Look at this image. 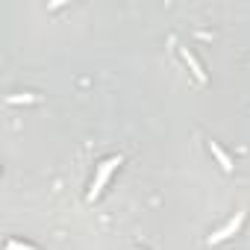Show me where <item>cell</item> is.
Segmentation results:
<instances>
[{
    "mask_svg": "<svg viewBox=\"0 0 250 250\" xmlns=\"http://www.w3.org/2000/svg\"><path fill=\"white\" fill-rule=\"evenodd\" d=\"M121 165V159H109V162H106L103 168H100V174H97V180H94V186H91V191H88V200H94L97 194H100V189L106 186V180H109V174L115 171Z\"/></svg>",
    "mask_w": 250,
    "mask_h": 250,
    "instance_id": "1",
    "label": "cell"
},
{
    "mask_svg": "<svg viewBox=\"0 0 250 250\" xmlns=\"http://www.w3.org/2000/svg\"><path fill=\"white\" fill-rule=\"evenodd\" d=\"M241 221H244V212H238V215H235V218H233V221H230V224H227L224 230H218L215 235H209V244H218V241L230 238V235H233V233H235V230L241 227Z\"/></svg>",
    "mask_w": 250,
    "mask_h": 250,
    "instance_id": "2",
    "label": "cell"
},
{
    "mask_svg": "<svg viewBox=\"0 0 250 250\" xmlns=\"http://www.w3.org/2000/svg\"><path fill=\"white\" fill-rule=\"evenodd\" d=\"M209 150H212V153H215V156H218V162L224 165V171H230V168H233V162H230V156H227V153H224V150H221V147L215 145V141H209Z\"/></svg>",
    "mask_w": 250,
    "mask_h": 250,
    "instance_id": "3",
    "label": "cell"
},
{
    "mask_svg": "<svg viewBox=\"0 0 250 250\" xmlns=\"http://www.w3.org/2000/svg\"><path fill=\"white\" fill-rule=\"evenodd\" d=\"M183 56H186V62H189V65H191V71H194V74H197V80H200V83H203V80H206V77H203V71H200V65H197V59H194V56H191V53H189V50H183Z\"/></svg>",
    "mask_w": 250,
    "mask_h": 250,
    "instance_id": "4",
    "label": "cell"
}]
</instances>
